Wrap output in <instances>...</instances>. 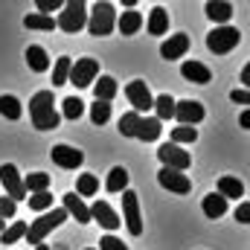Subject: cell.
I'll list each match as a JSON object with an SVG mask.
<instances>
[{
	"mask_svg": "<svg viewBox=\"0 0 250 250\" xmlns=\"http://www.w3.org/2000/svg\"><path fill=\"white\" fill-rule=\"evenodd\" d=\"M90 209V221H99L105 230H117L123 221H120V215L114 212V207L108 204V201H96L93 207H87Z\"/></svg>",
	"mask_w": 250,
	"mask_h": 250,
	"instance_id": "14",
	"label": "cell"
},
{
	"mask_svg": "<svg viewBox=\"0 0 250 250\" xmlns=\"http://www.w3.org/2000/svg\"><path fill=\"white\" fill-rule=\"evenodd\" d=\"M160 120H154V117H140V125H137V140H143V143H154L157 137H160Z\"/></svg>",
	"mask_w": 250,
	"mask_h": 250,
	"instance_id": "22",
	"label": "cell"
},
{
	"mask_svg": "<svg viewBox=\"0 0 250 250\" xmlns=\"http://www.w3.org/2000/svg\"><path fill=\"white\" fill-rule=\"evenodd\" d=\"M105 189H108V192H125V189H128V172H125L123 166H114V169L108 172Z\"/></svg>",
	"mask_w": 250,
	"mask_h": 250,
	"instance_id": "29",
	"label": "cell"
},
{
	"mask_svg": "<svg viewBox=\"0 0 250 250\" xmlns=\"http://www.w3.org/2000/svg\"><path fill=\"white\" fill-rule=\"evenodd\" d=\"M56 26H59L62 32H67V35H76L79 29L87 26V6H84L82 0L64 3L62 12H59V18H56Z\"/></svg>",
	"mask_w": 250,
	"mask_h": 250,
	"instance_id": "4",
	"label": "cell"
},
{
	"mask_svg": "<svg viewBox=\"0 0 250 250\" xmlns=\"http://www.w3.org/2000/svg\"><path fill=\"white\" fill-rule=\"evenodd\" d=\"M35 6L41 9L38 15H47V12H53V9H59V6H62V0H38Z\"/></svg>",
	"mask_w": 250,
	"mask_h": 250,
	"instance_id": "42",
	"label": "cell"
},
{
	"mask_svg": "<svg viewBox=\"0 0 250 250\" xmlns=\"http://www.w3.org/2000/svg\"><path fill=\"white\" fill-rule=\"evenodd\" d=\"M3 230H6V221H0V233H3Z\"/></svg>",
	"mask_w": 250,
	"mask_h": 250,
	"instance_id": "47",
	"label": "cell"
},
{
	"mask_svg": "<svg viewBox=\"0 0 250 250\" xmlns=\"http://www.w3.org/2000/svg\"><path fill=\"white\" fill-rule=\"evenodd\" d=\"M82 114H84V102L79 96H67L62 102V114L59 117H64V120H79Z\"/></svg>",
	"mask_w": 250,
	"mask_h": 250,
	"instance_id": "31",
	"label": "cell"
},
{
	"mask_svg": "<svg viewBox=\"0 0 250 250\" xmlns=\"http://www.w3.org/2000/svg\"><path fill=\"white\" fill-rule=\"evenodd\" d=\"M172 120H178V125H189V128H195V125L204 120V105L195 102V99L175 102V117H172Z\"/></svg>",
	"mask_w": 250,
	"mask_h": 250,
	"instance_id": "11",
	"label": "cell"
},
{
	"mask_svg": "<svg viewBox=\"0 0 250 250\" xmlns=\"http://www.w3.org/2000/svg\"><path fill=\"white\" fill-rule=\"evenodd\" d=\"M0 184H3V189H6V198H12L15 204H18L21 198H26L23 178H21L18 166H12V163H3V166H0Z\"/></svg>",
	"mask_w": 250,
	"mask_h": 250,
	"instance_id": "9",
	"label": "cell"
},
{
	"mask_svg": "<svg viewBox=\"0 0 250 250\" xmlns=\"http://www.w3.org/2000/svg\"><path fill=\"white\" fill-rule=\"evenodd\" d=\"M117 26H120V32H123V35H134V32L143 26V15H140V12H134V9H128V12H123V15L117 18Z\"/></svg>",
	"mask_w": 250,
	"mask_h": 250,
	"instance_id": "24",
	"label": "cell"
},
{
	"mask_svg": "<svg viewBox=\"0 0 250 250\" xmlns=\"http://www.w3.org/2000/svg\"><path fill=\"white\" fill-rule=\"evenodd\" d=\"M195 140H198V131H195V128H189V125L172 128V143H175V146H181V143H195Z\"/></svg>",
	"mask_w": 250,
	"mask_h": 250,
	"instance_id": "38",
	"label": "cell"
},
{
	"mask_svg": "<svg viewBox=\"0 0 250 250\" xmlns=\"http://www.w3.org/2000/svg\"><path fill=\"white\" fill-rule=\"evenodd\" d=\"M70 59L67 56H62L59 62H56V67H53V87H62V84H67V76H70Z\"/></svg>",
	"mask_w": 250,
	"mask_h": 250,
	"instance_id": "35",
	"label": "cell"
},
{
	"mask_svg": "<svg viewBox=\"0 0 250 250\" xmlns=\"http://www.w3.org/2000/svg\"><path fill=\"white\" fill-rule=\"evenodd\" d=\"M137 125H140V114H134V111H128V114H123L120 117V134L123 137H137Z\"/></svg>",
	"mask_w": 250,
	"mask_h": 250,
	"instance_id": "34",
	"label": "cell"
},
{
	"mask_svg": "<svg viewBox=\"0 0 250 250\" xmlns=\"http://www.w3.org/2000/svg\"><path fill=\"white\" fill-rule=\"evenodd\" d=\"M123 218H125V227L131 236H140L143 233V218H140V195L125 189L123 192Z\"/></svg>",
	"mask_w": 250,
	"mask_h": 250,
	"instance_id": "7",
	"label": "cell"
},
{
	"mask_svg": "<svg viewBox=\"0 0 250 250\" xmlns=\"http://www.w3.org/2000/svg\"><path fill=\"white\" fill-rule=\"evenodd\" d=\"M0 117H3V120H12V123L21 120V117H23L21 102H18L15 96H6V93H3V96H0Z\"/></svg>",
	"mask_w": 250,
	"mask_h": 250,
	"instance_id": "28",
	"label": "cell"
},
{
	"mask_svg": "<svg viewBox=\"0 0 250 250\" xmlns=\"http://www.w3.org/2000/svg\"><path fill=\"white\" fill-rule=\"evenodd\" d=\"M218 195H221L224 201H227V198H236V201H239V198L245 195V184H242L239 178H221V181H218Z\"/></svg>",
	"mask_w": 250,
	"mask_h": 250,
	"instance_id": "26",
	"label": "cell"
},
{
	"mask_svg": "<svg viewBox=\"0 0 250 250\" xmlns=\"http://www.w3.org/2000/svg\"><path fill=\"white\" fill-rule=\"evenodd\" d=\"M23 26L26 29H41V32H53L56 29V21L50 15H26L23 18Z\"/></svg>",
	"mask_w": 250,
	"mask_h": 250,
	"instance_id": "32",
	"label": "cell"
},
{
	"mask_svg": "<svg viewBox=\"0 0 250 250\" xmlns=\"http://www.w3.org/2000/svg\"><path fill=\"white\" fill-rule=\"evenodd\" d=\"M125 96H128V102L134 105V114H140L143 117V111H151V102H154V96H151V90H148V84L146 82H128L125 84Z\"/></svg>",
	"mask_w": 250,
	"mask_h": 250,
	"instance_id": "10",
	"label": "cell"
},
{
	"mask_svg": "<svg viewBox=\"0 0 250 250\" xmlns=\"http://www.w3.org/2000/svg\"><path fill=\"white\" fill-rule=\"evenodd\" d=\"M146 29H148V35H166L169 32V12L163 6H154L148 21H146Z\"/></svg>",
	"mask_w": 250,
	"mask_h": 250,
	"instance_id": "18",
	"label": "cell"
},
{
	"mask_svg": "<svg viewBox=\"0 0 250 250\" xmlns=\"http://www.w3.org/2000/svg\"><path fill=\"white\" fill-rule=\"evenodd\" d=\"M189 50V35H169L163 44H160V56L166 59V62H175V59H181V56H187Z\"/></svg>",
	"mask_w": 250,
	"mask_h": 250,
	"instance_id": "15",
	"label": "cell"
},
{
	"mask_svg": "<svg viewBox=\"0 0 250 250\" xmlns=\"http://www.w3.org/2000/svg\"><path fill=\"white\" fill-rule=\"evenodd\" d=\"M29 120L38 131H53L59 128L62 117L56 111V99H53V90H38L32 99H29Z\"/></svg>",
	"mask_w": 250,
	"mask_h": 250,
	"instance_id": "1",
	"label": "cell"
},
{
	"mask_svg": "<svg viewBox=\"0 0 250 250\" xmlns=\"http://www.w3.org/2000/svg\"><path fill=\"white\" fill-rule=\"evenodd\" d=\"M239 41H242V35H239L236 26H215V29L207 35V47H209V53H215V56H227L230 50L239 47Z\"/></svg>",
	"mask_w": 250,
	"mask_h": 250,
	"instance_id": "5",
	"label": "cell"
},
{
	"mask_svg": "<svg viewBox=\"0 0 250 250\" xmlns=\"http://www.w3.org/2000/svg\"><path fill=\"white\" fill-rule=\"evenodd\" d=\"M181 73H184V79H187V82H195V84H207V82L212 79V73H209V67H207V64L192 62V59L181 64Z\"/></svg>",
	"mask_w": 250,
	"mask_h": 250,
	"instance_id": "17",
	"label": "cell"
},
{
	"mask_svg": "<svg viewBox=\"0 0 250 250\" xmlns=\"http://www.w3.org/2000/svg\"><path fill=\"white\" fill-rule=\"evenodd\" d=\"M87 250H93V248H87Z\"/></svg>",
	"mask_w": 250,
	"mask_h": 250,
	"instance_id": "48",
	"label": "cell"
},
{
	"mask_svg": "<svg viewBox=\"0 0 250 250\" xmlns=\"http://www.w3.org/2000/svg\"><path fill=\"white\" fill-rule=\"evenodd\" d=\"M50 157H53V163L56 166H62V169H79L82 163H84V154L79 151V148H73V146H53V151H50Z\"/></svg>",
	"mask_w": 250,
	"mask_h": 250,
	"instance_id": "13",
	"label": "cell"
},
{
	"mask_svg": "<svg viewBox=\"0 0 250 250\" xmlns=\"http://www.w3.org/2000/svg\"><path fill=\"white\" fill-rule=\"evenodd\" d=\"M99 250H128V248H125L117 236H102L99 239Z\"/></svg>",
	"mask_w": 250,
	"mask_h": 250,
	"instance_id": "40",
	"label": "cell"
},
{
	"mask_svg": "<svg viewBox=\"0 0 250 250\" xmlns=\"http://www.w3.org/2000/svg\"><path fill=\"white\" fill-rule=\"evenodd\" d=\"M157 184L163 189H169V192H178V195H187L189 189H192V181L184 172H175V169H166V166L157 172Z\"/></svg>",
	"mask_w": 250,
	"mask_h": 250,
	"instance_id": "12",
	"label": "cell"
},
{
	"mask_svg": "<svg viewBox=\"0 0 250 250\" xmlns=\"http://www.w3.org/2000/svg\"><path fill=\"white\" fill-rule=\"evenodd\" d=\"M96 192H99V178L96 175H79V181H76V195L79 198H90Z\"/></svg>",
	"mask_w": 250,
	"mask_h": 250,
	"instance_id": "30",
	"label": "cell"
},
{
	"mask_svg": "<svg viewBox=\"0 0 250 250\" xmlns=\"http://www.w3.org/2000/svg\"><path fill=\"white\" fill-rule=\"evenodd\" d=\"M35 250H50L47 245H35Z\"/></svg>",
	"mask_w": 250,
	"mask_h": 250,
	"instance_id": "46",
	"label": "cell"
},
{
	"mask_svg": "<svg viewBox=\"0 0 250 250\" xmlns=\"http://www.w3.org/2000/svg\"><path fill=\"white\" fill-rule=\"evenodd\" d=\"M64 221H67V212H64L62 207L41 212L32 224H26V239H29V245H44V239H47L56 227H62Z\"/></svg>",
	"mask_w": 250,
	"mask_h": 250,
	"instance_id": "2",
	"label": "cell"
},
{
	"mask_svg": "<svg viewBox=\"0 0 250 250\" xmlns=\"http://www.w3.org/2000/svg\"><path fill=\"white\" fill-rule=\"evenodd\" d=\"M207 18H209L212 23L227 26V21L233 18V3H224V0H209V3H207Z\"/></svg>",
	"mask_w": 250,
	"mask_h": 250,
	"instance_id": "19",
	"label": "cell"
},
{
	"mask_svg": "<svg viewBox=\"0 0 250 250\" xmlns=\"http://www.w3.org/2000/svg\"><path fill=\"white\" fill-rule=\"evenodd\" d=\"M26 64H29V70H32V73H47V70H50L47 50H44V47H38V44L26 47Z\"/></svg>",
	"mask_w": 250,
	"mask_h": 250,
	"instance_id": "20",
	"label": "cell"
},
{
	"mask_svg": "<svg viewBox=\"0 0 250 250\" xmlns=\"http://www.w3.org/2000/svg\"><path fill=\"white\" fill-rule=\"evenodd\" d=\"M15 209H18V204L12 201V198H0V221H6V218H15Z\"/></svg>",
	"mask_w": 250,
	"mask_h": 250,
	"instance_id": "39",
	"label": "cell"
},
{
	"mask_svg": "<svg viewBox=\"0 0 250 250\" xmlns=\"http://www.w3.org/2000/svg\"><path fill=\"white\" fill-rule=\"evenodd\" d=\"M242 128H250V114H248V111L242 114Z\"/></svg>",
	"mask_w": 250,
	"mask_h": 250,
	"instance_id": "44",
	"label": "cell"
},
{
	"mask_svg": "<svg viewBox=\"0 0 250 250\" xmlns=\"http://www.w3.org/2000/svg\"><path fill=\"white\" fill-rule=\"evenodd\" d=\"M230 99H233L236 105H250V93H248V90H233V93H230Z\"/></svg>",
	"mask_w": 250,
	"mask_h": 250,
	"instance_id": "43",
	"label": "cell"
},
{
	"mask_svg": "<svg viewBox=\"0 0 250 250\" xmlns=\"http://www.w3.org/2000/svg\"><path fill=\"white\" fill-rule=\"evenodd\" d=\"M23 189L26 195H35V192H50V175L47 172H32L23 178Z\"/></svg>",
	"mask_w": 250,
	"mask_h": 250,
	"instance_id": "25",
	"label": "cell"
},
{
	"mask_svg": "<svg viewBox=\"0 0 250 250\" xmlns=\"http://www.w3.org/2000/svg\"><path fill=\"white\" fill-rule=\"evenodd\" d=\"M248 79H250V67H245L242 70V84H248Z\"/></svg>",
	"mask_w": 250,
	"mask_h": 250,
	"instance_id": "45",
	"label": "cell"
},
{
	"mask_svg": "<svg viewBox=\"0 0 250 250\" xmlns=\"http://www.w3.org/2000/svg\"><path fill=\"white\" fill-rule=\"evenodd\" d=\"M201 209H204V215H207V218H212V221H215V218H221V215L227 212V201H224L218 192H209V195L204 198Z\"/></svg>",
	"mask_w": 250,
	"mask_h": 250,
	"instance_id": "21",
	"label": "cell"
},
{
	"mask_svg": "<svg viewBox=\"0 0 250 250\" xmlns=\"http://www.w3.org/2000/svg\"><path fill=\"white\" fill-rule=\"evenodd\" d=\"M157 157H160V163L166 169H175V172H187L189 163H192V157H189L181 146H175V143H163L157 148Z\"/></svg>",
	"mask_w": 250,
	"mask_h": 250,
	"instance_id": "8",
	"label": "cell"
},
{
	"mask_svg": "<svg viewBox=\"0 0 250 250\" xmlns=\"http://www.w3.org/2000/svg\"><path fill=\"white\" fill-rule=\"evenodd\" d=\"M236 221H239V224H250V204L248 201L239 204V209H236Z\"/></svg>",
	"mask_w": 250,
	"mask_h": 250,
	"instance_id": "41",
	"label": "cell"
},
{
	"mask_svg": "<svg viewBox=\"0 0 250 250\" xmlns=\"http://www.w3.org/2000/svg\"><path fill=\"white\" fill-rule=\"evenodd\" d=\"M93 96H96V102H111L117 96V79L99 76V82L93 84Z\"/></svg>",
	"mask_w": 250,
	"mask_h": 250,
	"instance_id": "23",
	"label": "cell"
},
{
	"mask_svg": "<svg viewBox=\"0 0 250 250\" xmlns=\"http://www.w3.org/2000/svg\"><path fill=\"white\" fill-rule=\"evenodd\" d=\"M23 236H26V224H23V221H12V224L0 233V242H3V245H15V242L23 239Z\"/></svg>",
	"mask_w": 250,
	"mask_h": 250,
	"instance_id": "33",
	"label": "cell"
},
{
	"mask_svg": "<svg viewBox=\"0 0 250 250\" xmlns=\"http://www.w3.org/2000/svg\"><path fill=\"white\" fill-rule=\"evenodd\" d=\"M117 26V9L111 3H93V9L87 12V32L102 38V35H111Z\"/></svg>",
	"mask_w": 250,
	"mask_h": 250,
	"instance_id": "3",
	"label": "cell"
},
{
	"mask_svg": "<svg viewBox=\"0 0 250 250\" xmlns=\"http://www.w3.org/2000/svg\"><path fill=\"white\" fill-rule=\"evenodd\" d=\"M96 76H99V62L96 59H76V62L70 64L67 82L76 84V87H90L96 82Z\"/></svg>",
	"mask_w": 250,
	"mask_h": 250,
	"instance_id": "6",
	"label": "cell"
},
{
	"mask_svg": "<svg viewBox=\"0 0 250 250\" xmlns=\"http://www.w3.org/2000/svg\"><path fill=\"white\" fill-rule=\"evenodd\" d=\"M26 201H29V209H35V212L53 209V195H50V192H35V195H29Z\"/></svg>",
	"mask_w": 250,
	"mask_h": 250,
	"instance_id": "37",
	"label": "cell"
},
{
	"mask_svg": "<svg viewBox=\"0 0 250 250\" xmlns=\"http://www.w3.org/2000/svg\"><path fill=\"white\" fill-rule=\"evenodd\" d=\"M62 201H64L62 209L67 212V215H73L79 224H90V209H87V204H84V201H82L76 192H67Z\"/></svg>",
	"mask_w": 250,
	"mask_h": 250,
	"instance_id": "16",
	"label": "cell"
},
{
	"mask_svg": "<svg viewBox=\"0 0 250 250\" xmlns=\"http://www.w3.org/2000/svg\"><path fill=\"white\" fill-rule=\"evenodd\" d=\"M151 108L157 111V117H154V120H160V123H163V120H172V117H175V99H172L169 93H160V96H157V99L151 102Z\"/></svg>",
	"mask_w": 250,
	"mask_h": 250,
	"instance_id": "27",
	"label": "cell"
},
{
	"mask_svg": "<svg viewBox=\"0 0 250 250\" xmlns=\"http://www.w3.org/2000/svg\"><path fill=\"white\" fill-rule=\"evenodd\" d=\"M108 120H111V102H93L90 105V123L105 125Z\"/></svg>",
	"mask_w": 250,
	"mask_h": 250,
	"instance_id": "36",
	"label": "cell"
}]
</instances>
